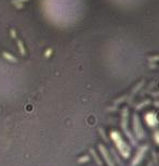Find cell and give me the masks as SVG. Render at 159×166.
I'll return each instance as SVG.
<instances>
[{
  "label": "cell",
  "mask_w": 159,
  "mask_h": 166,
  "mask_svg": "<svg viewBox=\"0 0 159 166\" xmlns=\"http://www.w3.org/2000/svg\"><path fill=\"white\" fill-rule=\"evenodd\" d=\"M110 137H112L113 141L115 142L116 147H117L118 151L120 152V154H121L124 159H128L129 155H130V150H129V148L127 147V144H126V142L124 141V139L120 137L119 134H118L117 131H112Z\"/></svg>",
  "instance_id": "cell-1"
},
{
  "label": "cell",
  "mask_w": 159,
  "mask_h": 166,
  "mask_svg": "<svg viewBox=\"0 0 159 166\" xmlns=\"http://www.w3.org/2000/svg\"><path fill=\"white\" fill-rule=\"evenodd\" d=\"M99 150L100 152H101L102 156L104 158V160H105V162L107 163L108 166H115L114 165V162L112 161V159L110 158V154H108L107 150L105 149V147H104L103 144H99Z\"/></svg>",
  "instance_id": "cell-4"
},
{
  "label": "cell",
  "mask_w": 159,
  "mask_h": 166,
  "mask_svg": "<svg viewBox=\"0 0 159 166\" xmlns=\"http://www.w3.org/2000/svg\"><path fill=\"white\" fill-rule=\"evenodd\" d=\"M146 150H147V145H144V147H142L140 150H138V153L135 154L134 160H133V162H132V166L138 165V163L141 162V160L144 158V154H145V152H146Z\"/></svg>",
  "instance_id": "cell-5"
},
{
  "label": "cell",
  "mask_w": 159,
  "mask_h": 166,
  "mask_svg": "<svg viewBox=\"0 0 159 166\" xmlns=\"http://www.w3.org/2000/svg\"><path fill=\"white\" fill-rule=\"evenodd\" d=\"M16 45H17V47H19V51H20V53H21L23 56H26V51H25V47H24V45H23L22 40H21V39H19V38H17V39H16Z\"/></svg>",
  "instance_id": "cell-8"
},
{
  "label": "cell",
  "mask_w": 159,
  "mask_h": 166,
  "mask_svg": "<svg viewBox=\"0 0 159 166\" xmlns=\"http://www.w3.org/2000/svg\"><path fill=\"white\" fill-rule=\"evenodd\" d=\"M90 153H91V155H92V158L94 159V161L96 162L97 166H103V163H102V161L100 160L99 155H97L96 152H95L94 150H93V149H90Z\"/></svg>",
  "instance_id": "cell-7"
},
{
  "label": "cell",
  "mask_w": 159,
  "mask_h": 166,
  "mask_svg": "<svg viewBox=\"0 0 159 166\" xmlns=\"http://www.w3.org/2000/svg\"><path fill=\"white\" fill-rule=\"evenodd\" d=\"M148 166H153V162H151V163H149Z\"/></svg>",
  "instance_id": "cell-18"
},
{
  "label": "cell",
  "mask_w": 159,
  "mask_h": 166,
  "mask_svg": "<svg viewBox=\"0 0 159 166\" xmlns=\"http://www.w3.org/2000/svg\"><path fill=\"white\" fill-rule=\"evenodd\" d=\"M121 128L124 130V135L128 137V139L130 140V142L133 145H136V140L133 138V136L131 135V133L128 129V108H124L122 110V116H121Z\"/></svg>",
  "instance_id": "cell-2"
},
{
  "label": "cell",
  "mask_w": 159,
  "mask_h": 166,
  "mask_svg": "<svg viewBox=\"0 0 159 166\" xmlns=\"http://www.w3.org/2000/svg\"><path fill=\"white\" fill-rule=\"evenodd\" d=\"M149 100H146V101H144L143 103H141V104H138V105H136V110H140L141 108H143V106H145V105H147V104H149Z\"/></svg>",
  "instance_id": "cell-12"
},
{
  "label": "cell",
  "mask_w": 159,
  "mask_h": 166,
  "mask_svg": "<svg viewBox=\"0 0 159 166\" xmlns=\"http://www.w3.org/2000/svg\"><path fill=\"white\" fill-rule=\"evenodd\" d=\"M15 8L16 9H23L24 8V6H23V3H19V4H15Z\"/></svg>",
  "instance_id": "cell-15"
},
{
  "label": "cell",
  "mask_w": 159,
  "mask_h": 166,
  "mask_svg": "<svg viewBox=\"0 0 159 166\" xmlns=\"http://www.w3.org/2000/svg\"><path fill=\"white\" fill-rule=\"evenodd\" d=\"M2 56H3V58L6 59V60L10 61V62H12V63H17V59L15 58L14 56L10 54V53H9V52L3 51V52H2Z\"/></svg>",
  "instance_id": "cell-6"
},
{
  "label": "cell",
  "mask_w": 159,
  "mask_h": 166,
  "mask_svg": "<svg viewBox=\"0 0 159 166\" xmlns=\"http://www.w3.org/2000/svg\"><path fill=\"white\" fill-rule=\"evenodd\" d=\"M52 52H53V50L52 49H47V51L44 52V58H50V56L52 54Z\"/></svg>",
  "instance_id": "cell-13"
},
{
  "label": "cell",
  "mask_w": 159,
  "mask_h": 166,
  "mask_svg": "<svg viewBox=\"0 0 159 166\" xmlns=\"http://www.w3.org/2000/svg\"><path fill=\"white\" fill-rule=\"evenodd\" d=\"M99 133L101 134V136H102V138H103L104 140H105L106 142H108V139H107V137H106V135H105V133H104V129L102 128V127H100L99 128Z\"/></svg>",
  "instance_id": "cell-10"
},
{
  "label": "cell",
  "mask_w": 159,
  "mask_h": 166,
  "mask_svg": "<svg viewBox=\"0 0 159 166\" xmlns=\"http://www.w3.org/2000/svg\"><path fill=\"white\" fill-rule=\"evenodd\" d=\"M10 35H11V37L13 38V39H15L16 40L17 39V35H16V31H15L14 28H11L10 29Z\"/></svg>",
  "instance_id": "cell-11"
},
{
  "label": "cell",
  "mask_w": 159,
  "mask_h": 166,
  "mask_svg": "<svg viewBox=\"0 0 159 166\" xmlns=\"http://www.w3.org/2000/svg\"><path fill=\"white\" fill-rule=\"evenodd\" d=\"M133 130H134V134L138 139H143L144 138V131H143L142 125H141L138 116L135 113L133 114Z\"/></svg>",
  "instance_id": "cell-3"
},
{
  "label": "cell",
  "mask_w": 159,
  "mask_h": 166,
  "mask_svg": "<svg viewBox=\"0 0 159 166\" xmlns=\"http://www.w3.org/2000/svg\"><path fill=\"white\" fill-rule=\"evenodd\" d=\"M28 1V0H11V2H12L13 4H19V3H23V2H26Z\"/></svg>",
  "instance_id": "cell-14"
},
{
  "label": "cell",
  "mask_w": 159,
  "mask_h": 166,
  "mask_svg": "<svg viewBox=\"0 0 159 166\" xmlns=\"http://www.w3.org/2000/svg\"><path fill=\"white\" fill-rule=\"evenodd\" d=\"M152 95H154V97H159V91L155 92V94H152Z\"/></svg>",
  "instance_id": "cell-16"
},
{
  "label": "cell",
  "mask_w": 159,
  "mask_h": 166,
  "mask_svg": "<svg viewBox=\"0 0 159 166\" xmlns=\"http://www.w3.org/2000/svg\"><path fill=\"white\" fill-rule=\"evenodd\" d=\"M90 161V158L89 155H85V156H81V158H79L78 160H77V162L79 163V164H83V163H87Z\"/></svg>",
  "instance_id": "cell-9"
},
{
  "label": "cell",
  "mask_w": 159,
  "mask_h": 166,
  "mask_svg": "<svg viewBox=\"0 0 159 166\" xmlns=\"http://www.w3.org/2000/svg\"><path fill=\"white\" fill-rule=\"evenodd\" d=\"M154 104H155V105H156V106H158V108H159V101H157V102H155V103H154Z\"/></svg>",
  "instance_id": "cell-17"
}]
</instances>
